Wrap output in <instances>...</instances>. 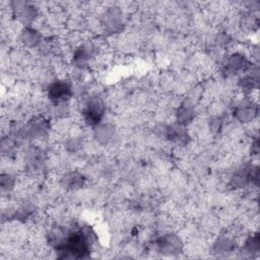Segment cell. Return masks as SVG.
I'll use <instances>...</instances> for the list:
<instances>
[{
    "label": "cell",
    "mask_w": 260,
    "mask_h": 260,
    "mask_svg": "<svg viewBox=\"0 0 260 260\" xmlns=\"http://www.w3.org/2000/svg\"><path fill=\"white\" fill-rule=\"evenodd\" d=\"M104 104L100 99H93L84 111V120L90 125L98 124L104 116Z\"/></svg>",
    "instance_id": "7a4b0ae2"
},
{
    "label": "cell",
    "mask_w": 260,
    "mask_h": 260,
    "mask_svg": "<svg viewBox=\"0 0 260 260\" xmlns=\"http://www.w3.org/2000/svg\"><path fill=\"white\" fill-rule=\"evenodd\" d=\"M1 186L3 190H10L14 186V180L9 175H2Z\"/></svg>",
    "instance_id": "52a82bcc"
},
{
    "label": "cell",
    "mask_w": 260,
    "mask_h": 260,
    "mask_svg": "<svg viewBox=\"0 0 260 260\" xmlns=\"http://www.w3.org/2000/svg\"><path fill=\"white\" fill-rule=\"evenodd\" d=\"M22 41L28 46H35L39 42V35L33 30H27L22 33Z\"/></svg>",
    "instance_id": "5b68a950"
},
{
    "label": "cell",
    "mask_w": 260,
    "mask_h": 260,
    "mask_svg": "<svg viewBox=\"0 0 260 260\" xmlns=\"http://www.w3.org/2000/svg\"><path fill=\"white\" fill-rule=\"evenodd\" d=\"M246 248L251 253L257 252L259 250V239L257 235L253 236V237L249 238L246 241Z\"/></svg>",
    "instance_id": "8992f818"
},
{
    "label": "cell",
    "mask_w": 260,
    "mask_h": 260,
    "mask_svg": "<svg viewBox=\"0 0 260 260\" xmlns=\"http://www.w3.org/2000/svg\"><path fill=\"white\" fill-rule=\"evenodd\" d=\"M48 97L54 104L65 102L72 97V88L65 80L55 81L48 90Z\"/></svg>",
    "instance_id": "6da1fadb"
},
{
    "label": "cell",
    "mask_w": 260,
    "mask_h": 260,
    "mask_svg": "<svg viewBox=\"0 0 260 260\" xmlns=\"http://www.w3.org/2000/svg\"><path fill=\"white\" fill-rule=\"evenodd\" d=\"M158 247L161 252L164 253H177L182 248L180 239H178L174 235L164 236L157 242Z\"/></svg>",
    "instance_id": "3957f363"
},
{
    "label": "cell",
    "mask_w": 260,
    "mask_h": 260,
    "mask_svg": "<svg viewBox=\"0 0 260 260\" xmlns=\"http://www.w3.org/2000/svg\"><path fill=\"white\" fill-rule=\"evenodd\" d=\"M177 117H178V121L181 124H187L190 122L194 117V110L192 104L189 101L184 102L178 110Z\"/></svg>",
    "instance_id": "277c9868"
}]
</instances>
